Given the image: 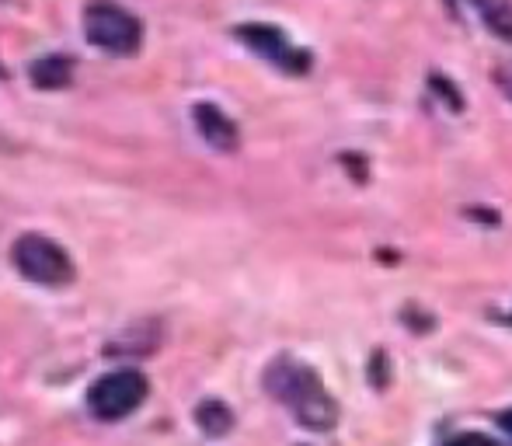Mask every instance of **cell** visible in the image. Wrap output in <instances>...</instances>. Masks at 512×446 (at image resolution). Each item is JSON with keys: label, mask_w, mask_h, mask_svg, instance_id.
<instances>
[{"label": "cell", "mask_w": 512, "mask_h": 446, "mask_svg": "<svg viewBox=\"0 0 512 446\" xmlns=\"http://www.w3.org/2000/svg\"><path fill=\"white\" fill-rule=\"evenodd\" d=\"M234 35L244 42V46L251 49V53H258L262 60L276 63L279 70H286V74H304L310 67V56L304 49H297L290 39H286L283 32H279L276 25H237Z\"/></svg>", "instance_id": "cell-5"}, {"label": "cell", "mask_w": 512, "mask_h": 446, "mask_svg": "<svg viewBox=\"0 0 512 446\" xmlns=\"http://www.w3.org/2000/svg\"><path fill=\"white\" fill-rule=\"evenodd\" d=\"M432 88H436L439 95H443L446 102L453 105V109H464V102H460V95H457V91H450V88H446V81H443V77H432Z\"/></svg>", "instance_id": "cell-11"}, {"label": "cell", "mask_w": 512, "mask_h": 446, "mask_svg": "<svg viewBox=\"0 0 512 446\" xmlns=\"http://www.w3.org/2000/svg\"><path fill=\"white\" fill-rule=\"evenodd\" d=\"M443 446H499V443L488 440V436H481V433H460V436H453V440L443 443Z\"/></svg>", "instance_id": "cell-10"}, {"label": "cell", "mask_w": 512, "mask_h": 446, "mask_svg": "<svg viewBox=\"0 0 512 446\" xmlns=\"http://www.w3.org/2000/svg\"><path fill=\"white\" fill-rule=\"evenodd\" d=\"M265 391L286 405L293 412V419L307 429H324L335 426L338 405L331 401V394L324 391L321 377H317L310 366L297 363V359H276V363L265 370Z\"/></svg>", "instance_id": "cell-1"}, {"label": "cell", "mask_w": 512, "mask_h": 446, "mask_svg": "<svg viewBox=\"0 0 512 446\" xmlns=\"http://www.w3.org/2000/svg\"><path fill=\"white\" fill-rule=\"evenodd\" d=\"M28 77H32L35 88L42 91H60L74 81V63L67 56H42L28 67Z\"/></svg>", "instance_id": "cell-7"}, {"label": "cell", "mask_w": 512, "mask_h": 446, "mask_svg": "<svg viewBox=\"0 0 512 446\" xmlns=\"http://www.w3.org/2000/svg\"><path fill=\"white\" fill-rule=\"evenodd\" d=\"M192 122H196L199 136H203L213 150H220V154L237 150V126L223 115V109H216V105H209V102H199L196 109H192Z\"/></svg>", "instance_id": "cell-6"}, {"label": "cell", "mask_w": 512, "mask_h": 446, "mask_svg": "<svg viewBox=\"0 0 512 446\" xmlns=\"http://www.w3.org/2000/svg\"><path fill=\"white\" fill-rule=\"evenodd\" d=\"M474 14L481 18V25L502 42H512V0H464Z\"/></svg>", "instance_id": "cell-8"}, {"label": "cell", "mask_w": 512, "mask_h": 446, "mask_svg": "<svg viewBox=\"0 0 512 446\" xmlns=\"http://www.w3.org/2000/svg\"><path fill=\"white\" fill-rule=\"evenodd\" d=\"M4 77H7V74H4V67H0V81H4Z\"/></svg>", "instance_id": "cell-14"}, {"label": "cell", "mask_w": 512, "mask_h": 446, "mask_svg": "<svg viewBox=\"0 0 512 446\" xmlns=\"http://www.w3.org/2000/svg\"><path fill=\"white\" fill-rule=\"evenodd\" d=\"M11 262L28 283H39V286H67L74 279L70 255L42 234H21L11 248Z\"/></svg>", "instance_id": "cell-2"}, {"label": "cell", "mask_w": 512, "mask_h": 446, "mask_svg": "<svg viewBox=\"0 0 512 446\" xmlns=\"http://www.w3.org/2000/svg\"><path fill=\"white\" fill-rule=\"evenodd\" d=\"M147 391H150V384L140 370H112L91 384L88 408L95 419L119 422L147 401Z\"/></svg>", "instance_id": "cell-4"}, {"label": "cell", "mask_w": 512, "mask_h": 446, "mask_svg": "<svg viewBox=\"0 0 512 446\" xmlns=\"http://www.w3.org/2000/svg\"><path fill=\"white\" fill-rule=\"evenodd\" d=\"M495 81H499V88L512 98V63H506V67L495 70Z\"/></svg>", "instance_id": "cell-12"}, {"label": "cell", "mask_w": 512, "mask_h": 446, "mask_svg": "<svg viewBox=\"0 0 512 446\" xmlns=\"http://www.w3.org/2000/svg\"><path fill=\"white\" fill-rule=\"evenodd\" d=\"M499 426L512 436V408H509V412H502V415H499Z\"/></svg>", "instance_id": "cell-13"}, {"label": "cell", "mask_w": 512, "mask_h": 446, "mask_svg": "<svg viewBox=\"0 0 512 446\" xmlns=\"http://www.w3.org/2000/svg\"><path fill=\"white\" fill-rule=\"evenodd\" d=\"M84 35L95 49L112 56H133L140 49V18L119 4H91L84 11Z\"/></svg>", "instance_id": "cell-3"}, {"label": "cell", "mask_w": 512, "mask_h": 446, "mask_svg": "<svg viewBox=\"0 0 512 446\" xmlns=\"http://www.w3.org/2000/svg\"><path fill=\"white\" fill-rule=\"evenodd\" d=\"M196 422L206 436H223L234 426V415H230V408L223 405V401H203V405L196 408Z\"/></svg>", "instance_id": "cell-9"}]
</instances>
